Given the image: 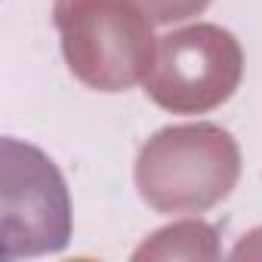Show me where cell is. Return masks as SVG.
Returning a JSON list of instances; mask_svg holds the SVG:
<instances>
[{
    "instance_id": "obj_1",
    "label": "cell",
    "mask_w": 262,
    "mask_h": 262,
    "mask_svg": "<svg viewBox=\"0 0 262 262\" xmlns=\"http://www.w3.org/2000/svg\"><path fill=\"white\" fill-rule=\"evenodd\" d=\"M241 176V148L219 123L164 126L136 158L142 201L167 216L204 213L225 201Z\"/></svg>"
},
{
    "instance_id": "obj_2",
    "label": "cell",
    "mask_w": 262,
    "mask_h": 262,
    "mask_svg": "<svg viewBox=\"0 0 262 262\" xmlns=\"http://www.w3.org/2000/svg\"><path fill=\"white\" fill-rule=\"evenodd\" d=\"M53 25L71 74L99 93H123L148 77L158 37L133 0H56Z\"/></svg>"
},
{
    "instance_id": "obj_3",
    "label": "cell",
    "mask_w": 262,
    "mask_h": 262,
    "mask_svg": "<svg viewBox=\"0 0 262 262\" xmlns=\"http://www.w3.org/2000/svg\"><path fill=\"white\" fill-rule=\"evenodd\" d=\"M244 77V50L219 25L198 22L158 37L145 77L148 99L170 114H207L228 102Z\"/></svg>"
},
{
    "instance_id": "obj_4",
    "label": "cell",
    "mask_w": 262,
    "mask_h": 262,
    "mask_svg": "<svg viewBox=\"0 0 262 262\" xmlns=\"http://www.w3.org/2000/svg\"><path fill=\"white\" fill-rule=\"evenodd\" d=\"M0 237L4 256L59 253L71 237V198L59 167L34 145L0 142Z\"/></svg>"
},
{
    "instance_id": "obj_5",
    "label": "cell",
    "mask_w": 262,
    "mask_h": 262,
    "mask_svg": "<svg viewBox=\"0 0 262 262\" xmlns=\"http://www.w3.org/2000/svg\"><path fill=\"white\" fill-rule=\"evenodd\" d=\"M216 231L207 222H176L170 228H161L151 234V241H145L136 250V259L155 256V259H176V256H188V259H216Z\"/></svg>"
},
{
    "instance_id": "obj_6",
    "label": "cell",
    "mask_w": 262,
    "mask_h": 262,
    "mask_svg": "<svg viewBox=\"0 0 262 262\" xmlns=\"http://www.w3.org/2000/svg\"><path fill=\"white\" fill-rule=\"evenodd\" d=\"M133 4L158 25H173V22H185L191 16H201L210 0H133Z\"/></svg>"
}]
</instances>
